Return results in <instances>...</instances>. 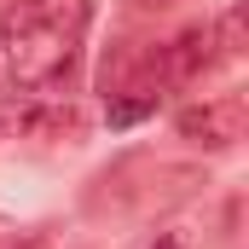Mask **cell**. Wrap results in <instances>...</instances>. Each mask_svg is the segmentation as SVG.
Returning a JSON list of instances; mask_svg holds the SVG:
<instances>
[{"mask_svg":"<svg viewBox=\"0 0 249 249\" xmlns=\"http://www.w3.org/2000/svg\"><path fill=\"white\" fill-rule=\"evenodd\" d=\"M174 127H180V139L203 145V151H232L244 139V127H249V105L238 93H220V99H203V105L180 110Z\"/></svg>","mask_w":249,"mask_h":249,"instance_id":"obj_3","label":"cell"},{"mask_svg":"<svg viewBox=\"0 0 249 249\" xmlns=\"http://www.w3.org/2000/svg\"><path fill=\"white\" fill-rule=\"evenodd\" d=\"M87 29V0H18L0 12L6 75L23 93H53L70 81Z\"/></svg>","mask_w":249,"mask_h":249,"instance_id":"obj_1","label":"cell"},{"mask_svg":"<svg viewBox=\"0 0 249 249\" xmlns=\"http://www.w3.org/2000/svg\"><path fill=\"white\" fill-rule=\"evenodd\" d=\"M214 29L209 23H186L174 41L157 47V81L162 87H186V81H203V70H214Z\"/></svg>","mask_w":249,"mask_h":249,"instance_id":"obj_4","label":"cell"},{"mask_svg":"<svg viewBox=\"0 0 249 249\" xmlns=\"http://www.w3.org/2000/svg\"><path fill=\"white\" fill-rule=\"evenodd\" d=\"M203 180V168H174V162H122L116 174H105L93 191V209H116V214H151L191 197Z\"/></svg>","mask_w":249,"mask_h":249,"instance_id":"obj_2","label":"cell"},{"mask_svg":"<svg viewBox=\"0 0 249 249\" xmlns=\"http://www.w3.org/2000/svg\"><path fill=\"white\" fill-rule=\"evenodd\" d=\"M209 29H214V58L220 64L244 58V6H226L220 23H209Z\"/></svg>","mask_w":249,"mask_h":249,"instance_id":"obj_6","label":"cell"},{"mask_svg":"<svg viewBox=\"0 0 249 249\" xmlns=\"http://www.w3.org/2000/svg\"><path fill=\"white\" fill-rule=\"evenodd\" d=\"M41 249H47V244H41Z\"/></svg>","mask_w":249,"mask_h":249,"instance_id":"obj_9","label":"cell"},{"mask_svg":"<svg viewBox=\"0 0 249 249\" xmlns=\"http://www.w3.org/2000/svg\"><path fill=\"white\" fill-rule=\"evenodd\" d=\"M157 105H162V87H151V81L116 87V93H105V122L110 127H139L145 116H157Z\"/></svg>","mask_w":249,"mask_h":249,"instance_id":"obj_5","label":"cell"},{"mask_svg":"<svg viewBox=\"0 0 249 249\" xmlns=\"http://www.w3.org/2000/svg\"><path fill=\"white\" fill-rule=\"evenodd\" d=\"M6 238H12V226H6V220H0V244H6Z\"/></svg>","mask_w":249,"mask_h":249,"instance_id":"obj_8","label":"cell"},{"mask_svg":"<svg viewBox=\"0 0 249 249\" xmlns=\"http://www.w3.org/2000/svg\"><path fill=\"white\" fill-rule=\"evenodd\" d=\"M151 249H186V238H174V232H162V238H157Z\"/></svg>","mask_w":249,"mask_h":249,"instance_id":"obj_7","label":"cell"}]
</instances>
